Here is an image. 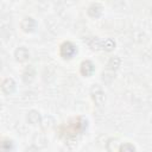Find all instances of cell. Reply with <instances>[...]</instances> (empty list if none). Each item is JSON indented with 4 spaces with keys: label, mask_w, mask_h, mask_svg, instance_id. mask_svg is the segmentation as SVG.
Wrapping results in <instances>:
<instances>
[{
    "label": "cell",
    "mask_w": 152,
    "mask_h": 152,
    "mask_svg": "<svg viewBox=\"0 0 152 152\" xmlns=\"http://www.w3.org/2000/svg\"><path fill=\"white\" fill-rule=\"evenodd\" d=\"M20 27H21V30H23L24 32L31 33V32H33V31L36 30V27H37V21H36L33 18H31V17H25V18L21 20V23H20Z\"/></svg>",
    "instance_id": "obj_3"
},
{
    "label": "cell",
    "mask_w": 152,
    "mask_h": 152,
    "mask_svg": "<svg viewBox=\"0 0 152 152\" xmlns=\"http://www.w3.org/2000/svg\"><path fill=\"white\" fill-rule=\"evenodd\" d=\"M120 58L118 56H114V57H110L108 63H107V69H110V70H116L119 66H120Z\"/></svg>",
    "instance_id": "obj_10"
},
{
    "label": "cell",
    "mask_w": 152,
    "mask_h": 152,
    "mask_svg": "<svg viewBox=\"0 0 152 152\" xmlns=\"http://www.w3.org/2000/svg\"><path fill=\"white\" fill-rule=\"evenodd\" d=\"M1 89H2V91L6 95L12 94L15 90V82H14V80L13 78H6V80H4L2 84H1Z\"/></svg>",
    "instance_id": "obj_5"
},
{
    "label": "cell",
    "mask_w": 152,
    "mask_h": 152,
    "mask_svg": "<svg viewBox=\"0 0 152 152\" xmlns=\"http://www.w3.org/2000/svg\"><path fill=\"white\" fill-rule=\"evenodd\" d=\"M88 44L93 50H102V40L99 37H93Z\"/></svg>",
    "instance_id": "obj_11"
},
{
    "label": "cell",
    "mask_w": 152,
    "mask_h": 152,
    "mask_svg": "<svg viewBox=\"0 0 152 152\" xmlns=\"http://www.w3.org/2000/svg\"><path fill=\"white\" fill-rule=\"evenodd\" d=\"M114 78H115V72H114V70L107 69V70H104V71L102 72V80H103V82L110 83Z\"/></svg>",
    "instance_id": "obj_13"
},
{
    "label": "cell",
    "mask_w": 152,
    "mask_h": 152,
    "mask_svg": "<svg viewBox=\"0 0 152 152\" xmlns=\"http://www.w3.org/2000/svg\"><path fill=\"white\" fill-rule=\"evenodd\" d=\"M87 13L91 18H99L102 14V6L99 5V4H93V5H90L88 7Z\"/></svg>",
    "instance_id": "obj_7"
},
{
    "label": "cell",
    "mask_w": 152,
    "mask_h": 152,
    "mask_svg": "<svg viewBox=\"0 0 152 152\" xmlns=\"http://www.w3.org/2000/svg\"><path fill=\"white\" fill-rule=\"evenodd\" d=\"M115 49V42L112 38H107L106 40H102V50L104 51H113Z\"/></svg>",
    "instance_id": "obj_12"
},
{
    "label": "cell",
    "mask_w": 152,
    "mask_h": 152,
    "mask_svg": "<svg viewBox=\"0 0 152 152\" xmlns=\"http://www.w3.org/2000/svg\"><path fill=\"white\" fill-rule=\"evenodd\" d=\"M119 151H124V152L129 151V152H132V151H135V147H134L132 144H129V142H125V144H122V145L119 147Z\"/></svg>",
    "instance_id": "obj_15"
},
{
    "label": "cell",
    "mask_w": 152,
    "mask_h": 152,
    "mask_svg": "<svg viewBox=\"0 0 152 152\" xmlns=\"http://www.w3.org/2000/svg\"><path fill=\"white\" fill-rule=\"evenodd\" d=\"M59 53L64 59H71L77 53V48L71 42H64L59 48Z\"/></svg>",
    "instance_id": "obj_1"
},
{
    "label": "cell",
    "mask_w": 152,
    "mask_h": 152,
    "mask_svg": "<svg viewBox=\"0 0 152 152\" xmlns=\"http://www.w3.org/2000/svg\"><path fill=\"white\" fill-rule=\"evenodd\" d=\"M1 148L4 150V151H10V150H12L13 148V141L12 140H10V139H4L2 141H1Z\"/></svg>",
    "instance_id": "obj_14"
},
{
    "label": "cell",
    "mask_w": 152,
    "mask_h": 152,
    "mask_svg": "<svg viewBox=\"0 0 152 152\" xmlns=\"http://www.w3.org/2000/svg\"><path fill=\"white\" fill-rule=\"evenodd\" d=\"M14 56H15V59H17L18 62H26V61L30 58V52H28V50H27L26 48L20 46V48H18V49L15 50Z\"/></svg>",
    "instance_id": "obj_6"
},
{
    "label": "cell",
    "mask_w": 152,
    "mask_h": 152,
    "mask_svg": "<svg viewBox=\"0 0 152 152\" xmlns=\"http://www.w3.org/2000/svg\"><path fill=\"white\" fill-rule=\"evenodd\" d=\"M90 94H91V99H93V101L95 102L96 106L101 107V106L104 103V101H106V95H104V91L102 90V88H101L100 86L95 84V86L91 88Z\"/></svg>",
    "instance_id": "obj_2"
},
{
    "label": "cell",
    "mask_w": 152,
    "mask_h": 152,
    "mask_svg": "<svg viewBox=\"0 0 152 152\" xmlns=\"http://www.w3.org/2000/svg\"><path fill=\"white\" fill-rule=\"evenodd\" d=\"M34 75H36L34 69L32 66H27L25 69V71L23 72V80H24V82H26V83L32 82V80L34 78Z\"/></svg>",
    "instance_id": "obj_8"
},
{
    "label": "cell",
    "mask_w": 152,
    "mask_h": 152,
    "mask_svg": "<svg viewBox=\"0 0 152 152\" xmlns=\"http://www.w3.org/2000/svg\"><path fill=\"white\" fill-rule=\"evenodd\" d=\"M27 120L31 125H38L40 122V114L37 110H30L27 113Z\"/></svg>",
    "instance_id": "obj_9"
},
{
    "label": "cell",
    "mask_w": 152,
    "mask_h": 152,
    "mask_svg": "<svg viewBox=\"0 0 152 152\" xmlns=\"http://www.w3.org/2000/svg\"><path fill=\"white\" fill-rule=\"evenodd\" d=\"M80 71H81V74L83 75V76H86V77H89V76H91L93 74H94V71H95V65H94V63L91 62V61H83L82 63H81V65H80Z\"/></svg>",
    "instance_id": "obj_4"
}]
</instances>
